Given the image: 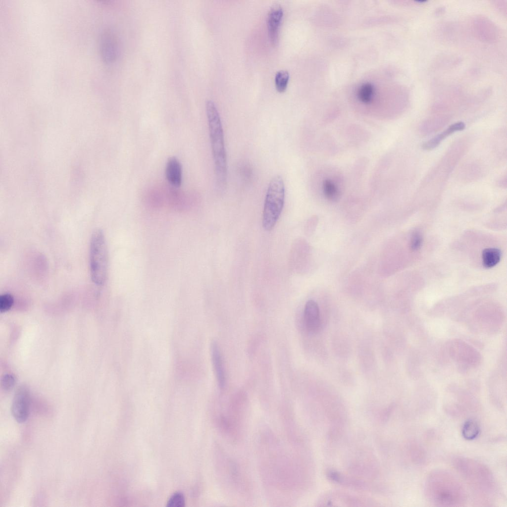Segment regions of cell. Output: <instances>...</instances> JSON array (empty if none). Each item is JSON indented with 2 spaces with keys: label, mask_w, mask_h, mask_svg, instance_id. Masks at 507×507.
Listing matches in <instances>:
<instances>
[{
  "label": "cell",
  "mask_w": 507,
  "mask_h": 507,
  "mask_svg": "<svg viewBox=\"0 0 507 507\" xmlns=\"http://www.w3.org/2000/svg\"><path fill=\"white\" fill-rule=\"evenodd\" d=\"M290 77L287 70L281 69L276 72L275 75V83L277 89L280 92L284 91L288 85Z\"/></svg>",
  "instance_id": "e0dca14e"
},
{
  "label": "cell",
  "mask_w": 507,
  "mask_h": 507,
  "mask_svg": "<svg viewBox=\"0 0 507 507\" xmlns=\"http://www.w3.org/2000/svg\"><path fill=\"white\" fill-rule=\"evenodd\" d=\"M422 236L418 231H414L410 239V247L412 251L419 250L422 244Z\"/></svg>",
  "instance_id": "44dd1931"
},
{
  "label": "cell",
  "mask_w": 507,
  "mask_h": 507,
  "mask_svg": "<svg viewBox=\"0 0 507 507\" xmlns=\"http://www.w3.org/2000/svg\"><path fill=\"white\" fill-rule=\"evenodd\" d=\"M501 256L502 253L498 249H485L482 253L483 265L488 268L493 267L500 262Z\"/></svg>",
  "instance_id": "5bb4252c"
},
{
  "label": "cell",
  "mask_w": 507,
  "mask_h": 507,
  "mask_svg": "<svg viewBox=\"0 0 507 507\" xmlns=\"http://www.w3.org/2000/svg\"><path fill=\"white\" fill-rule=\"evenodd\" d=\"M165 175L168 182L172 186L179 188L182 182V168L177 157L171 156L167 160Z\"/></svg>",
  "instance_id": "8fae6325"
},
{
  "label": "cell",
  "mask_w": 507,
  "mask_h": 507,
  "mask_svg": "<svg viewBox=\"0 0 507 507\" xmlns=\"http://www.w3.org/2000/svg\"><path fill=\"white\" fill-rule=\"evenodd\" d=\"M462 435L467 440H472L479 435L480 428L478 424L474 420H467L463 424L462 428Z\"/></svg>",
  "instance_id": "2e32d148"
},
{
  "label": "cell",
  "mask_w": 507,
  "mask_h": 507,
  "mask_svg": "<svg viewBox=\"0 0 507 507\" xmlns=\"http://www.w3.org/2000/svg\"><path fill=\"white\" fill-rule=\"evenodd\" d=\"M465 128L463 122H458L451 125L446 130L437 135L433 139L426 142L422 145L424 150H431L438 146L442 140L455 131H461Z\"/></svg>",
  "instance_id": "4fadbf2b"
},
{
  "label": "cell",
  "mask_w": 507,
  "mask_h": 507,
  "mask_svg": "<svg viewBox=\"0 0 507 507\" xmlns=\"http://www.w3.org/2000/svg\"><path fill=\"white\" fill-rule=\"evenodd\" d=\"M425 495L430 503L437 506H459L464 503L466 494L463 486L452 474L435 470L427 477Z\"/></svg>",
  "instance_id": "6da1fadb"
},
{
  "label": "cell",
  "mask_w": 507,
  "mask_h": 507,
  "mask_svg": "<svg viewBox=\"0 0 507 507\" xmlns=\"http://www.w3.org/2000/svg\"><path fill=\"white\" fill-rule=\"evenodd\" d=\"M108 263V250L104 235L101 230H95L90 244V269L92 280L97 286H102L106 282Z\"/></svg>",
  "instance_id": "3957f363"
},
{
  "label": "cell",
  "mask_w": 507,
  "mask_h": 507,
  "mask_svg": "<svg viewBox=\"0 0 507 507\" xmlns=\"http://www.w3.org/2000/svg\"><path fill=\"white\" fill-rule=\"evenodd\" d=\"M304 322L306 330L314 333L319 329L321 324L320 311L317 304L313 300L307 301L304 313Z\"/></svg>",
  "instance_id": "30bf717a"
},
{
  "label": "cell",
  "mask_w": 507,
  "mask_h": 507,
  "mask_svg": "<svg viewBox=\"0 0 507 507\" xmlns=\"http://www.w3.org/2000/svg\"><path fill=\"white\" fill-rule=\"evenodd\" d=\"M375 95V88L369 83L362 84L357 90V99L362 103L369 105L373 101Z\"/></svg>",
  "instance_id": "9a60e30c"
},
{
  "label": "cell",
  "mask_w": 507,
  "mask_h": 507,
  "mask_svg": "<svg viewBox=\"0 0 507 507\" xmlns=\"http://www.w3.org/2000/svg\"><path fill=\"white\" fill-rule=\"evenodd\" d=\"M16 383L15 376L11 373L4 374L1 379V387L5 391L11 390Z\"/></svg>",
  "instance_id": "ffe728a7"
},
{
  "label": "cell",
  "mask_w": 507,
  "mask_h": 507,
  "mask_svg": "<svg viewBox=\"0 0 507 507\" xmlns=\"http://www.w3.org/2000/svg\"><path fill=\"white\" fill-rule=\"evenodd\" d=\"M283 16V9L279 4L273 5L267 17L268 35L271 42L276 44L278 41L279 28Z\"/></svg>",
  "instance_id": "9c48e42d"
},
{
  "label": "cell",
  "mask_w": 507,
  "mask_h": 507,
  "mask_svg": "<svg viewBox=\"0 0 507 507\" xmlns=\"http://www.w3.org/2000/svg\"><path fill=\"white\" fill-rule=\"evenodd\" d=\"M185 498L183 494L177 492L173 494L168 500L167 506L169 507H183L185 506Z\"/></svg>",
  "instance_id": "d6986e66"
},
{
  "label": "cell",
  "mask_w": 507,
  "mask_h": 507,
  "mask_svg": "<svg viewBox=\"0 0 507 507\" xmlns=\"http://www.w3.org/2000/svg\"><path fill=\"white\" fill-rule=\"evenodd\" d=\"M312 180L313 190L329 201H338L345 189L344 176L335 168L325 167L318 170Z\"/></svg>",
  "instance_id": "5b68a950"
},
{
  "label": "cell",
  "mask_w": 507,
  "mask_h": 507,
  "mask_svg": "<svg viewBox=\"0 0 507 507\" xmlns=\"http://www.w3.org/2000/svg\"><path fill=\"white\" fill-rule=\"evenodd\" d=\"M285 196L284 180L279 175L272 178L266 193L262 215V225L269 231L276 224L282 211Z\"/></svg>",
  "instance_id": "277c9868"
},
{
  "label": "cell",
  "mask_w": 507,
  "mask_h": 507,
  "mask_svg": "<svg viewBox=\"0 0 507 507\" xmlns=\"http://www.w3.org/2000/svg\"><path fill=\"white\" fill-rule=\"evenodd\" d=\"M30 404L28 389L24 386L19 387L15 392L11 407L12 415L17 422L22 423L27 420L29 414Z\"/></svg>",
  "instance_id": "ba28073f"
},
{
  "label": "cell",
  "mask_w": 507,
  "mask_h": 507,
  "mask_svg": "<svg viewBox=\"0 0 507 507\" xmlns=\"http://www.w3.org/2000/svg\"><path fill=\"white\" fill-rule=\"evenodd\" d=\"M99 44L100 55L103 61L107 64L114 63L119 52L118 39L114 32L110 29L103 30L100 36Z\"/></svg>",
  "instance_id": "52a82bcc"
},
{
  "label": "cell",
  "mask_w": 507,
  "mask_h": 507,
  "mask_svg": "<svg viewBox=\"0 0 507 507\" xmlns=\"http://www.w3.org/2000/svg\"><path fill=\"white\" fill-rule=\"evenodd\" d=\"M212 154L216 179L220 188L224 187L227 179V160L224 132L219 111L211 100L205 102Z\"/></svg>",
  "instance_id": "7a4b0ae2"
},
{
  "label": "cell",
  "mask_w": 507,
  "mask_h": 507,
  "mask_svg": "<svg viewBox=\"0 0 507 507\" xmlns=\"http://www.w3.org/2000/svg\"><path fill=\"white\" fill-rule=\"evenodd\" d=\"M212 363L219 387L224 388L226 384V374L221 352L218 344L213 342L211 346Z\"/></svg>",
  "instance_id": "7c38bea8"
},
{
  "label": "cell",
  "mask_w": 507,
  "mask_h": 507,
  "mask_svg": "<svg viewBox=\"0 0 507 507\" xmlns=\"http://www.w3.org/2000/svg\"><path fill=\"white\" fill-rule=\"evenodd\" d=\"M456 468L476 489L485 492L493 489L494 480L489 469L472 459L459 457L454 462Z\"/></svg>",
  "instance_id": "8992f818"
},
{
  "label": "cell",
  "mask_w": 507,
  "mask_h": 507,
  "mask_svg": "<svg viewBox=\"0 0 507 507\" xmlns=\"http://www.w3.org/2000/svg\"><path fill=\"white\" fill-rule=\"evenodd\" d=\"M14 304V298L9 293H5L0 296V311L5 312L9 310Z\"/></svg>",
  "instance_id": "ac0fdd59"
}]
</instances>
